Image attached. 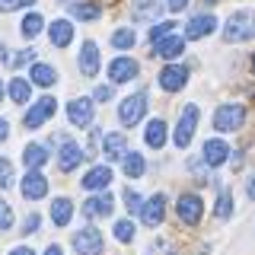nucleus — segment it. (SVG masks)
I'll list each match as a JSON object with an SVG mask.
<instances>
[{
	"label": "nucleus",
	"mask_w": 255,
	"mask_h": 255,
	"mask_svg": "<svg viewBox=\"0 0 255 255\" xmlns=\"http://www.w3.org/2000/svg\"><path fill=\"white\" fill-rule=\"evenodd\" d=\"M246 195H249V201H255V175L249 179V185H246Z\"/></svg>",
	"instance_id": "43"
},
{
	"label": "nucleus",
	"mask_w": 255,
	"mask_h": 255,
	"mask_svg": "<svg viewBox=\"0 0 255 255\" xmlns=\"http://www.w3.org/2000/svg\"><path fill=\"white\" fill-rule=\"evenodd\" d=\"M54 109H58V102L51 99V96H45V99H38L35 106H32L26 112V128H38L42 122H48V118L54 115Z\"/></svg>",
	"instance_id": "7"
},
{
	"label": "nucleus",
	"mask_w": 255,
	"mask_h": 255,
	"mask_svg": "<svg viewBox=\"0 0 255 255\" xmlns=\"http://www.w3.org/2000/svg\"><path fill=\"white\" fill-rule=\"evenodd\" d=\"M143 140H147V147H163L166 143V122L163 118H153V122L147 125V131H143Z\"/></svg>",
	"instance_id": "22"
},
{
	"label": "nucleus",
	"mask_w": 255,
	"mask_h": 255,
	"mask_svg": "<svg viewBox=\"0 0 255 255\" xmlns=\"http://www.w3.org/2000/svg\"><path fill=\"white\" fill-rule=\"evenodd\" d=\"M42 26H45L42 16H38V13H29L26 19H22V35H26V38H35L38 32H42Z\"/></svg>",
	"instance_id": "30"
},
{
	"label": "nucleus",
	"mask_w": 255,
	"mask_h": 255,
	"mask_svg": "<svg viewBox=\"0 0 255 255\" xmlns=\"http://www.w3.org/2000/svg\"><path fill=\"white\" fill-rule=\"evenodd\" d=\"M70 214H74V204H70L67 198H54V204H51V220L58 223V227H67V223H70Z\"/></svg>",
	"instance_id": "24"
},
{
	"label": "nucleus",
	"mask_w": 255,
	"mask_h": 255,
	"mask_svg": "<svg viewBox=\"0 0 255 255\" xmlns=\"http://www.w3.org/2000/svg\"><path fill=\"white\" fill-rule=\"evenodd\" d=\"M207 3H214V0H207Z\"/></svg>",
	"instance_id": "50"
},
{
	"label": "nucleus",
	"mask_w": 255,
	"mask_h": 255,
	"mask_svg": "<svg viewBox=\"0 0 255 255\" xmlns=\"http://www.w3.org/2000/svg\"><path fill=\"white\" fill-rule=\"evenodd\" d=\"M163 10H166L163 0H137L134 3V19H156Z\"/></svg>",
	"instance_id": "23"
},
{
	"label": "nucleus",
	"mask_w": 255,
	"mask_h": 255,
	"mask_svg": "<svg viewBox=\"0 0 255 255\" xmlns=\"http://www.w3.org/2000/svg\"><path fill=\"white\" fill-rule=\"evenodd\" d=\"M175 211H179V220L191 227V223L201 220L204 204H201V198H198V195H182V198H179V204H175Z\"/></svg>",
	"instance_id": "6"
},
{
	"label": "nucleus",
	"mask_w": 255,
	"mask_h": 255,
	"mask_svg": "<svg viewBox=\"0 0 255 255\" xmlns=\"http://www.w3.org/2000/svg\"><path fill=\"white\" fill-rule=\"evenodd\" d=\"M214 214H217L220 220H227L230 214H233V198H230V191H223V195L217 198V211H214Z\"/></svg>",
	"instance_id": "32"
},
{
	"label": "nucleus",
	"mask_w": 255,
	"mask_h": 255,
	"mask_svg": "<svg viewBox=\"0 0 255 255\" xmlns=\"http://www.w3.org/2000/svg\"><path fill=\"white\" fill-rule=\"evenodd\" d=\"M74 249L80 255H102V233L93 230V227L80 230V233L74 236Z\"/></svg>",
	"instance_id": "5"
},
{
	"label": "nucleus",
	"mask_w": 255,
	"mask_h": 255,
	"mask_svg": "<svg viewBox=\"0 0 255 255\" xmlns=\"http://www.w3.org/2000/svg\"><path fill=\"white\" fill-rule=\"evenodd\" d=\"M48 35H51V45L54 48H67L70 38H74V26H70L67 19H54L51 29H48Z\"/></svg>",
	"instance_id": "18"
},
{
	"label": "nucleus",
	"mask_w": 255,
	"mask_h": 255,
	"mask_svg": "<svg viewBox=\"0 0 255 255\" xmlns=\"http://www.w3.org/2000/svg\"><path fill=\"white\" fill-rule=\"evenodd\" d=\"M134 42H137V38H134L131 29H118L115 35H112V45H115V48H131Z\"/></svg>",
	"instance_id": "34"
},
{
	"label": "nucleus",
	"mask_w": 255,
	"mask_h": 255,
	"mask_svg": "<svg viewBox=\"0 0 255 255\" xmlns=\"http://www.w3.org/2000/svg\"><path fill=\"white\" fill-rule=\"evenodd\" d=\"M182 48H185V38L169 35V38H163V42H156V45H153V51H156V58L172 61V58H179V54H182Z\"/></svg>",
	"instance_id": "19"
},
{
	"label": "nucleus",
	"mask_w": 255,
	"mask_h": 255,
	"mask_svg": "<svg viewBox=\"0 0 255 255\" xmlns=\"http://www.w3.org/2000/svg\"><path fill=\"white\" fill-rule=\"evenodd\" d=\"M109 77H112V83H128L131 77H137V61L115 58V61H112V67H109Z\"/></svg>",
	"instance_id": "15"
},
{
	"label": "nucleus",
	"mask_w": 255,
	"mask_h": 255,
	"mask_svg": "<svg viewBox=\"0 0 255 255\" xmlns=\"http://www.w3.org/2000/svg\"><path fill=\"white\" fill-rule=\"evenodd\" d=\"M217 29V19L211 13H201V16H191L188 26H185V38H204Z\"/></svg>",
	"instance_id": "10"
},
{
	"label": "nucleus",
	"mask_w": 255,
	"mask_h": 255,
	"mask_svg": "<svg viewBox=\"0 0 255 255\" xmlns=\"http://www.w3.org/2000/svg\"><path fill=\"white\" fill-rule=\"evenodd\" d=\"M6 185H13V166H10V159L0 156V188H6Z\"/></svg>",
	"instance_id": "35"
},
{
	"label": "nucleus",
	"mask_w": 255,
	"mask_h": 255,
	"mask_svg": "<svg viewBox=\"0 0 255 255\" xmlns=\"http://www.w3.org/2000/svg\"><path fill=\"white\" fill-rule=\"evenodd\" d=\"M35 0H0V13H13L19 6H32Z\"/></svg>",
	"instance_id": "36"
},
{
	"label": "nucleus",
	"mask_w": 255,
	"mask_h": 255,
	"mask_svg": "<svg viewBox=\"0 0 255 255\" xmlns=\"http://www.w3.org/2000/svg\"><path fill=\"white\" fill-rule=\"evenodd\" d=\"M175 32V22H159V26H153V32H150V42H163V38H169Z\"/></svg>",
	"instance_id": "33"
},
{
	"label": "nucleus",
	"mask_w": 255,
	"mask_h": 255,
	"mask_svg": "<svg viewBox=\"0 0 255 255\" xmlns=\"http://www.w3.org/2000/svg\"><path fill=\"white\" fill-rule=\"evenodd\" d=\"M185 3H188V0H166V10H172V13H182V10H185Z\"/></svg>",
	"instance_id": "41"
},
{
	"label": "nucleus",
	"mask_w": 255,
	"mask_h": 255,
	"mask_svg": "<svg viewBox=\"0 0 255 255\" xmlns=\"http://www.w3.org/2000/svg\"><path fill=\"white\" fill-rule=\"evenodd\" d=\"M22 163H26V169H42L48 163V150L42 143H29V147L22 150Z\"/></svg>",
	"instance_id": "21"
},
{
	"label": "nucleus",
	"mask_w": 255,
	"mask_h": 255,
	"mask_svg": "<svg viewBox=\"0 0 255 255\" xmlns=\"http://www.w3.org/2000/svg\"><path fill=\"white\" fill-rule=\"evenodd\" d=\"M172 255H175V252H172Z\"/></svg>",
	"instance_id": "51"
},
{
	"label": "nucleus",
	"mask_w": 255,
	"mask_h": 255,
	"mask_svg": "<svg viewBox=\"0 0 255 255\" xmlns=\"http://www.w3.org/2000/svg\"><path fill=\"white\" fill-rule=\"evenodd\" d=\"M96 99H99V102L112 99V86H99V90H96Z\"/></svg>",
	"instance_id": "42"
},
{
	"label": "nucleus",
	"mask_w": 255,
	"mask_h": 255,
	"mask_svg": "<svg viewBox=\"0 0 255 255\" xmlns=\"http://www.w3.org/2000/svg\"><path fill=\"white\" fill-rule=\"evenodd\" d=\"M227 159H230V147L220 137H214V140L204 143V163L207 166H223Z\"/></svg>",
	"instance_id": "16"
},
{
	"label": "nucleus",
	"mask_w": 255,
	"mask_h": 255,
	"mask_svg": "<svg viewBox=\"0 0 255 255\" xmlns=\"http://www.w3.org/2000/svg\"><path fill=\"white\" fill-rule=\"evenodd\" d=\"M80 163H83V150H80L74 140H67L61 147V153H58V166H61L64 172H70V169H77Z\"/></svg>",
	"instance_id": "17"
},
{
	"label": "nucleus",
	"mask_w": 255,
	"mask_h": 255,
	"mask_svg": "<svg viewBox=\"0 0 255 255\" xmlns=\"http://www.w3.org/2000/svg\"><path fill=\"white\" fill-rule=\"evenodd\" d=\"M163 214H166V198H163V195H153L147 204L140 207V220L147 223V227H156V223H163Z\"/></svg>",
	"instance_id": "13"
},
{
	"label": "nucleus",
	"mask_w": 255,
	"mask_h": 255,
	"mask_svg": "<svg viewBox=\"0 0 255 255\" xmlns=\"http://www.w3.org/2000/svg\"><path fill=\"white\" fill-rule=\"evenodd\" d=\"M198 118H201L198 106L182 109V118H179V125H175V147H188L191 143V134H195V128H198Z\"/></svg>",
	"instance_id": "3"
},
{
	"label": "nucleus",
	"mask_w": 255,
	"mask_h": 255,
	"mask_svg": "<svg viewBox=\"0 0 255 255\" xmlns=\"http://www.w3.org/2000/svg\"><path fill=\"white\" fill-rule=\"evenodd\" d=\"M255 35V13L252 10H239L227 19L223 26V42H246Z\"/></svg>",
	"instance_id": "1"
},
{
	"label": "nucleus",
	"mask_w": 255,
	"mask_h": 255,
	"mask_svg": "<svg viewBox=\"0 0 255 255\" xmlns=\"http://www.w3.org/2000/svg\"><path fill=\"white\" fill-rule=\"evenodd\" d=\"M67 118H70V125L86 128L93 122V99H74L67 106Z\"/></svg>",
	"instance_id": "11"
},
{
	"label": "nucleus",
	"mask_w": 255,
	"mask_h": 255,
	"mask_svg": "<svg viewBox=\"0 0 255 255\" xmlns=\"http://www.w3.org/2000/svg\"><path fill=\"white\" fill-rule=\"evenodd\" d=\"M22 195L29 198V201H38V198L48 195V179L38 169H29L26 179H22Z\"/></svg>",
	"instance_id": "8"
},
{
	"label": "nucleus",
	"mask_w": 255,
	"mask_h": 255,
	"mask_svg": "<svg viewBox=\"0 0 255 255\" xmlns=\"http://www.w3.org/2000/svg\"><path fill=\"white\" fill-rule=\"evenodd\" d=\"M125 201H128V211H140V198L137 195H134V191H125Z\"/></svg>",
	"instance_id": "40"
},
{
	"label": "nucleus",
	"mask_w": 255,
	"mask_h": 255,
	"mask_svg": "<svg viewBox=\"0 0 255 255\" xmlns=\"http://www.w3.org/2000/svg\"><path fill=\"white\" fill-rule=\"evenodd\" d=\"M10 61V51H6V45H0V64H6Z\"/></svg>",
	"instance_id": "46"
},
{
	"label": "nucleus",
	"mask_w": 255,
	"mask_h": 255,
	"mask_svg": "<svg viewBox=\"0 0 255 255\" xmlns=\"http://www.w3.org/2000/svg\"><path fill=\"white\" fill-rule=\"evenodd\" d=\"M6 134H10V125H6V122H3V118H0V140H3V137H6Z\"/></svg>",
	"instance_id": "45"
},
{
	"label": "nucleus",
	"mask_w": 255,
	"mask_h": 255,
	"mask_svg": "<svg viewBox=\"0 0 255 255\" xmlns=\"http://www.w3.org/2000/svg\"><path fill=\"white\" fill-rule=\"evenodd\" d=\"M54 80H58L54 67H48V64H35L32 67V83L35 86H54Z\"/></svg>",
	"instance_id": "27"
},
{
	"label": "nucleus",
	"mask_w": 255,
	"mask_h": 255,
	"mask_svg": "<svg viewBox=\"0 0 255 255\" xmlns=\"http://www.w3.org/2000/svg\"><path fill=\"white\" fill-rule=\"evenodd\" d=\"M32 58H35V51H32V48H26V51H19V54L13 58V67H22V64H29Z\"/></svg>",
	"instance_id": "38"
},
{
	"label": "nucleus",
	"mask_w": 255,
	"mask_h": 255,
	"mask_svg": "<svg viewBox=\"0 0 255 255\" xmlns=\"http://www.w3.org/2000/svg\"><path fill=\"white\" fill-rule=\"evenodd\" d=\"M109 182H112V169H109V166H93V169L83 175L80 185H83L86 191H106Z\"/></svg>",
	"instance_id": "14"
},
{
	"label": "nucleus",
	"mask_w": 255,
	"mask_h": 255,
	"mask_svg": "<svg viewBox=\"0 0 255 255\" xmlns=\"http://www.w3.org/2000/svg\"><path fill=\"white\" fill-rule=\"evenodd\" d=\"M185 80H188V70L182 67V64H169V67H163V74H159V86L175 93V90L185 86Z\"/></svg>",
	"instance_id": "9"
},
{
	"label": "nucleus",
	"mask_w": 255,
	"mask_h": 255,
	"mask_svg": "<svg viewBox=\"0 0 255 255\" xmlns=\"http://www.w3.org/2000/svg\"><path fill=\"white\" fill-rule=\"evenodd\" d=\"M10 255H35V252H32V249H29V246H19V249H13Z\"/></svg>",
	"instance_id": "44"
},
{
	"label": "nucleus",
	"mask_w": 255,
	"mask_h": 255,
	"mask_svg": "<svg viewBox=\"0 0 255 255\" xmlns=\"http://www.w3.org/2000/svg\"><path fill=\"white\" fill-rule=\"evenodd\" d=\"M125 134H106V159H122L125 156Z\"/></svg>",
	"instance_id": "25"
},
{
	"label": "nucleus",
	"mask_w": 255,
	"mask_h": 255,
	"mask_svg": "<svg viewBox=\"0 0 255 255\" xmlns=\"http://www.w3.org/2000/svg\"><path fill=\"white\" fill-rule=\"evenodd\" d=\"M0 99H3V83H0Z\"/></svg>",
	"instance_id": "48"
},
{
	"label": "nucleus",
	"mask_w": 255,
	"mask_h": 255,
	"mask_svg": "<svg viewBox=\"0 0 255 255\" xmlns=\"http://www.w3.org/2000/svg\"><path fill=\"white\" fill-rule=\"evenodd\" d=\"M125 175H131V179H137V175H143V169H147V163H143L140 153H125Z\"/></svg>",
	"instance_id": "28"
},
{
	"label": "nucleus",
	"mask_w": 255,
	"mask_h": 255,
	"mask_svg": "<svg viewBox=\"0 0 255 255\" xmlns=\"http://www.w3.org/2000/svg\"><path fill=\"white\" fill-rule=\"evenodd\" d=\"M29 90H32L29 80H22V77L10 80V99L16 102V106H26V102H29Z\"/></svg>",
	"instance_id": "26"
},
{
	"label": "nucleus",
	"mask_w": 255,
	"mask_h": 255,
	"mask_svg": "<svg viewBox=\"0 0 255 255\" xmlns=\"http://www.w3.org/2000/svg\"><path fill=\"white\" fill-rule=\"evenodd\" d=\"M45 255H64V252H61V246H48Z\"/></svg>",
	"instance_id": "47"
},
{
	"label": "nucleus",
	"mask_w": 255,
	"mask_h": 255,
	"mask_svg": "<svg viewBox=\"0 0 255 255\" xmlns=\"http://www.w3.org/2000/svg\"><path fill=\"white\" fill-rule=\"evenodd\" d=\"M35 230H38V214H29V217H26V223H22V233H35Z\"/></svg>",
	"instance_id": "39"
},
{
	"label": "nucleus",
	"mask_w": 255,
	"mask_h": 255,
	"mask_svg": "<svg viewBox=\"0 0 255 255\" xmlns=\"http://www.w3.org/2000/svg\"><path fill=\"white\" fill-rule=\"evenodd\" d=\"M80 70H83V77L99 74V45L96 42H83L80 48Z\"/></svg>",
	"instance_id": "12"
},
{
	"label": "nucleus",
	"mask_w": 255,
	"mask_h": 255,
	"mask_svg": "<svg viewBox=\"0 0 255 255\" xmlns=\"http://www.w3.org/2000/svg\"><path fill=\"white\" fill-rule=\"evenodd\" d=\"M99 6L96 3H74L70 6V16H74V19H86V22H93V19H99Z\"/></svg>",
	"instance_id": "29"
},
{
	"label": "nucleus",
	"mask_w": 255,
	"mask_h": 255,
	"mask_svg": "<svg viewBox=\"0 0 255 255\" xmlns=\"http://www.w3.org/2000/svg\"><path fill=\"white\" fill-rule=\"evenodd\" d=\"M143 112H147V93H134V96H128V99L122 102L118 122H122L125 128H131V125H137L143 118Z\"/></svg>",
	"instance_id": "2"
},
{
	"label": "nucleus",
	"mask_w": 255,
	"mask_h": 255,
	"mask_svg": "<svg viewBox=\"0 0 255 255\" xmlns=\"http://www.w3.org/2000/svg\"><path fill=\"white\" fill-rule=\"evenodd\" d=\"M83 214L86 217H109L112 214V195H96L83 204Z\"/></svg>",
	"instance_id": "20"
},
{
	"label": "nucleus",
	"mask_w": 255,
	"mask_h": 255,
	"mask_svg": "<svg viewBox=\"0 0 255 255\" xmlns=\"http://www.w3.org/2000/svg\"><path fill=\"white\" fill-rule=\"evenodd\" d=\"M115 239L118 243H131L134 239V223L131 220H118L115 223Z\"/></svg>",
	"instance_id": "31"
},
{
	"label": "nucleus",
	"mask_w": 255,
	"mask_h": 255,
	"mask_svg": "<svg viewBox=\"0 0 255 255\" xmlns=\"http://www.w3.org/2000/svg\"><path fill=\"white\" fill-rule=\"evenodd\" d=\"M246 122V109L243 106H220L217 115H214V128L217 131H236Z\"/></svg>",
	"instance_id": "4"
},
{
	"label": "nucleus",
	"mask_w": 255,
	"mask_h": 255,
	"mask_svg": "<svg viewBox=\"0 0 255 255\" xmlns=\"http://www.w3.org/2000/svg\"><path fill=\"white\" fill-rule=\"evenodd\" d=\"M252 70H255V58H252Z\"/></svg>",
	"instance_id": "49"
},
{
	"label": "nucleus",
	"mask_w": 255,
	"mask_h": 255,
	"mask_svg": "<svg viewBox=\"0 0 255 255\" xmlns=\"http://www.w3.org/2000/svg\"><path fill=\"white\" fill-rule=\"evenodd\" d=\"M6 227H13V207L6 201H0V230H6Z\"/></svg>",
	"instance_id": "37"
}]
</instances>
